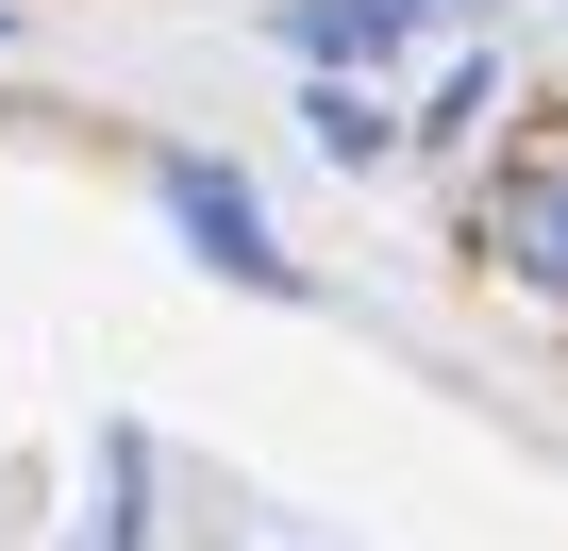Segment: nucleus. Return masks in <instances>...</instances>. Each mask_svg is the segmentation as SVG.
<instances>
[{
  "instance_id": "5",
  "label": "nucleus",
  "mask_w": 568,
  "mask_h": 551,
  "mask_svg": "<svg viewBox=\"0 0 568 551\" xmlns=\"http://www.w3.org/2000/svg\"><path fill=\"white\" fill-rule=\"evenodd\" d=\"M302 118H318V151H352V167H385V151H402V118H385L368 84H318Z\"/></svg>"
},
{
  "instance_id": "3",
  "label": "nucleus",
  "mask_w": 568,
  "mask_h": 551,
  "mask_svg": "<svg viewBox=\"0 0 568 551\" xmlns=\"http://www.w3.org/2000/svg\"><path fill=\"white\" fill-rule=\"evenodd\" d=\"M452 18H485V0H302L284 34H302L318 68H352V51H418V34H452Z\"/></svg>"
},
{
  "instance_id": "6",
  "label": "nucleus",
  "mask_w": 568,
  "mask_h": 551,
  "mask_svg": "<svg viewBox=\"0 0 568 551\" xmlns=\"http://www.w3.org/2000/svg\"><path fill=\"white\" fill-rule=\"evenodd\" d=\"M0 34H18V18H0Z\"/></svg>"
},
{
  "instance_id": "4",
  "label": "nucleus",
  "mask_w": 568,
  "mask_h": 551,
  "mask_svg": "<svg viewBox=\"0 0 568 551\" xmlns=\"http://www.w3.org/2000/svg\"><path fill=\"white\" fill-rule=\"evenodd\" d=\"M134 484H151V435L101 418V518H84V551H134Z\"/></svg>"
},
{
  "instance_id": "1",
  "label": "nucleus",
  "mask_w": 568,
  "mask_h": 551,
  "mask_svg": "<svg viewBox=\"0 0 568 551\" xmlns=\"http://www.w3.org/2000/svg\"><path fill=\"white\" fill-rule=\"evenodd\" d=\"M151 201L184 217V251L217 267V285H302V267L267 251V217H251V184H234L217 151H151Z\"/></svg>"
},
{
  "instance_id": "2",
  "label": "nucleus",
  "mask_w": 568,
  "mask_h": 551,
  "mask_svg": "<svg viewBox=\"0 0 568 551\" xmlns=\"http://www.w3.org/2000/svg\"><path fill=\"white\" fill-rule=\"evenodd\" d=\"M485 234H501V267L535 302H568V134H535L518 167H501V201H485Z\"/></svg>"
}]
</instances>
